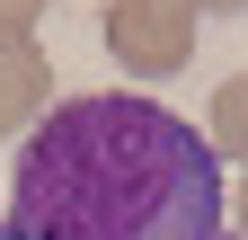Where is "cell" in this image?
<instances>
[{"instance_id": "1", "label": "cell", "mask_w": 248, "mask_h": 240, "mask_svg": "<svg viewBox=\"0 0 248 240\" xmlns=\"http://www.w3.org/2000/svg\"><path fill=\"white\" fill-rule=\"evenodd\" d=\"M18 240H231L222 160L160 98H62L9 169Z\"/></svg>"}, {"instance_id": "2", "label": "cell", "mask_w": 248, "mask_h": 240, "mask_svg": "<svg viewBox=\"0 0 248 240\" xmlns=\"http://www.w3.org/2000/svg\"><path fill=\"white\" fill-rule=\"evenodd\" d=\"M195 0H107V53L142 80H169L195 63Z\"/></svg>"}, {"instance_id": "3", "label": "cell", "mask_w": 248, "mask_h": 240, "mask_svg": "<svg viewBox=\"0 0 248 240\" xmlns=\"http://www.w3.org/2000/svg\"><path fill=\"white\" fill-rule=\"evenodd\" d=\"M53 98V63L36 45H0V142L9 134H36V116Z\"/></svg>"}, {"instance_id": "4", "label": "cell", "mask_w": 248, "mask_h": 240, "mask_svg": "<svg viewBox=\"0 0 248 240\" xmlns=\"http://www.w3.org/2000/svg\"><path fill=\"white\" fill-rule=\"evenodd\" d=\"M204 142H213V160H248V71H231L222 89H213Z\"/></svg>"}, {"instance_id": "5", "label": "cell", "mask_w": 248, "mask_h": 240, "mask_svg": "<svg viewBox=\"0 0 248 240\" xmlns=\"http://www.w3.org/2000/svg\"><path fill=\"white\" fill-rule=\"evenodd\" d=\"M53 0H0V45H36V18Z\"/></svg>"}, {"instance_id": "6", "label": "cell", "mask_w": 248, "mask_h": 240, "mask_svg": "<svg viewBox=\"0 0 248 240\" xmlns=\"http://www.w3.org/2000/svg\"><path fill=\"white\" fill-rule=\"evenodd\" d=\"M195 9H213V18H248V0H195Z\"/></svg>"}, {"instance_id": "7", "label": "cell", "mask_w": 248, "mask_h": 240, "mask_svg": "<svg viewBox=\"0 0 248 240\" xmlns=\"http://www.w3.org/2000/svg\"><path fill=\"white\" fill-rule=\"evenodd\" d=\"M239 231H248V196H239Z\"/></svg>"}, {"instance_id": "8", "label": "cell", "mask_w": 248, "mask_h": 240, "mask_svg": "<svg viewBox=\"0 0 248 240\" xmlns=\"http://www.w3.org/2000/svg\"><path fill=\"white\" fill-rule=\"evenodd\" d=\"M0 240H18V231H9V223H0Z\"/></svg>"}]
</instances>
